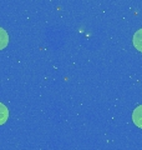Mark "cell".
Segmentation results:
<instances>
[{
    "label": "cell",
    "instance_id": "7a4b0ae2",
    "mask_svg": "<svg viewBox=\"0 0 142 150\" xmlns=\"http://www.w3.org/2000/svg\"><path fill=\"white\" fill-rule=\"evenodd\" d=\"M134 45L138 51H142V29L137 30L135 33V35H134Z\"/></svg>",
    "mask_w": 142,
    "mask_h": 150
},
{
    "label": "cell",
    "instance_id": "277c9868",
    "mask_svg": "<svg viewBox=\"0 0 142 150\" xmlns=\"http://www.w3.org/2000/svg\"><path fill=\"white\" fill-rule=\"evenodd\" d=\"M8 116H9V111L6 106L3 103H0V125H3L8 120Z\"/></svg>",
    "mask_w": 142,
    "mask_h": 150
},
{
    "label": "cell",
    "instance_id": "6da1fadb",
    "mask_svg": "<svg viewBox=\"0 0 142 150\" xmlns=\"http://www.w3.org/2000/svg\"><path fill=\"white\" fill-rule=\"evenodd\" d=\"M132 120L134 123L142 129V105H138L132 112Z\"/></svg>",
    "mask_w": 142,
    "mask_h": 150
},
{
    "label": "cell",
    "instance_id": "3957f363",
    "mask_svg": "<svg viewBox=\"0 0 142 150\" xmlns=\"http://www.w3.org/2000/svg\"><path fill=\"white\" fill-rule=\"evenodd\" d=\"M8 41H9L8 33L4 30L3 28H0V50L4 49L8 45Z\"/></svg>",
    "mask_w": 142,
    "mask_h": 150
}]
</instances>
